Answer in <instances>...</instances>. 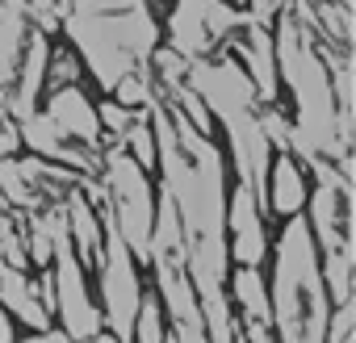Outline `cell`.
Masks as SVG:
<instances>
[{
    "mask_svg": "<svg viewBox=\"0 0 356 343\" xmlns=\"http://www.w3.org/2000/svg\"><path fill=\"white\" fill-rule=\"evenodd\" d=\"M47 117L59 126V134H63V138H80L84 147H92V142H97V134H101L97 109L88 105V97H84L76 84H67V88H55V92H51V101H47Z\"/></svg>",
    "mask_w": 356,
    "mask_h": 343,
    "instance_id": "1",
    "label": "cell"
},
{
    "mask_svg": "<svg viewBox=\"0 0 356 343\" xmlns=\"http://www.w3.org/2000/svg\"><path fill=\"white\" fill-rule=\"evenodd\" d=\"M268 193H273V210L281 218H293L306 206V181H302V167L293 163V155L281 151V159L268 167Z\"/></svg>",
    "mask_w": 356,
    "mask_h": 343,
    "instance_id": "2",
    "label": "cell"
},
{
    "mask_svg": "<svg viewBox=\"0 0 356 343\" xmlns=\"http://www.w3.org/2000/svg\"><path fill=\"white\" fill-rule=\"evenodd\" d=\"M47 38H38V34H30V42H26V59H22V84H17V97H13V109H17V117H30L34 113V101H38V88H42V80H47Z\"/></svg>",
    "mask_w": 356,
    "mask_h": 343,
    "instance_id": "3",
    "label": "cell"
},
{
    "mask_svg": "<svg viewBox=\"0 0 356 343\" xmlns=\"http://www.w3.org/2000/svg\"><path fill=\"white\" fill-rule=\"evenodd\" d=\"M155 5H168V0H155Z\"/></svg>",
    "mask_w": 356,
    "mask_h": 343,
    "instance_id": "4",
    "label": "cell"
}]
</instances>
